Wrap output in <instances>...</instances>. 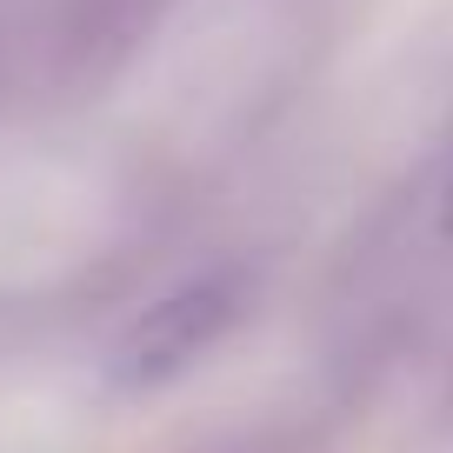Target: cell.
I'll use <instances>...</instances> for the list:
<instances>
[{
	"label": "cell",
	"instance_id": "6da1fadb",
	"mask_svg": "<svg viewBox=\"0 0 453 453\" xmlns=\"http://www.w3.org/2000/svg\"><path fill=\"white\" fill-rule=\"evenodd\" d=\"M234 313H241V280H234V273H200V280L173 287L167 300H154V307L120 334V347H113V380L134 387V394L167 387L173 373H187L213 340L234 326Z\"/></svg>",
	"mask_w": 453,
	"mask_h": 453
},
{
	"label": "cell",
	"instance_id": "7a4b0ae2",
	"mask_svg": "<svg viewBox=\"0 0 453 453\" xmlns=\"http://www.w3.org/2000/svg\"><path fill=\"white\" fill-rule=\"evenodd\" d=\"M447 226H453V194H447Z\"/></svg>",
	"mask_w": 453,
	"mask_h": 453
}]
</instances>
